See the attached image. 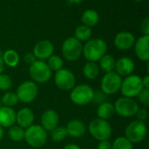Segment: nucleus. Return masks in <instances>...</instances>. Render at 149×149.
<instances>
[{"label": "nucleus", "instance_id": "4", "mask_svg": "<svg viewBox=\"0 0 149 149\" xmlns=\"http://www.w3.org/2000/svg\"><path fill=\"white\" fill-rule=\"evenodd\" d=\"M90 134L97 141H107L112 135V127L107 120L97 118L93 120L88 126Z\"/></svg>", "mask_w": 149, "mask_h": 149}, {"label": "nucleus", "instance_id": "25", "mask_svg": "<svg viewBox=\"0 0 149 149\" xmlns=\"http://www.w3.org/2000/svg\"><path fill=\"white\" fill-rule=\"evenodd\" d=\"M100 73V67L95 62H87L83 67L84 76L90 80L95 79Z\"/></svg>", "mask_w": 149, "mask_h": 149}, {"label": "nucleus", "instance_id": "27", "mask_svg": "<svg viewBox=\"0 0 149 149\" xmlns=\"http://www.w3.org/2000/svg\"><path fill=\"white\" fill-rule=\"evenodd\" d=\"M8 136L9 138L15 141V142H19L24 140V129L20 127L19 126H11L9 127L8 130Z\"/></svg>", "mask_w": 149, "mask_h": 149}, {"label": "nucleus", "instance_id": "16", "mask_svg": "<svg viewBox=\"0 0 149 149\" xmlns=\"http://www.w3.org/2000/svg\"><path fill=\"white\" fill-rule=\"evenodd\" d=\"M114 69L120 76L131 75L134 70V62L129 57H122L115 62Z\"/></svg>", "mask_w": 149, "mask_h": 149}, {"label": "nucleus", "instance_id": "14", "mask_svg": "<svg viewBox=\"0 0 149 149\" xmlns=\"http://www.w3.org/2000/svg\"><path fill=\"white\" fill-rule=\"evenodd\" d=\"M135 43L134 36L129 31L119 32L114 38V45L117 49L126 51L134 46Z\"/></svg>", "mask_w": 149, "mask_h": 149}, {"label": "nucleus", "instance_id": "29", "mask_svg": "<svg viewBox=\"0 0 149 149\" xmlns=\"http://www.w3.org/2000/svg\"><path fill=\"white\" fill-rule=\"evenodd\" d=\"M17 102H18V99H17L16 93L14 92L7 91L2 97V103L3 104L4 107H11L16 106Z\"/></svg>", "mask_w": 149, "mask_h": 149}, {"label": "nucleus", "instance_id": "8", "mask_svg": "<svg viewBox=\"0 0 149 149\" xmlns=\"http://www.w3.org/2000/svg\"><path fill=\"white\" fill-rule=\"evenodd\" d=\"M29 72L33 81L40 84L48 82L52 77L51 69L43 60H36L32 65H31Z\"/></svg>", "mask_w": 149, "mask_h": 149}, {"label": "nucleus", "instance_id": "7", "mask_svg": "<svg viewBox=\"0 0 149 149\" xmlns=\"http://www.w3.org/2000/svg\"><path fill=\"white\" fill-rule=\"evenodd\" d=\"M113 107L115 113L124 118H130L135 116L139 109V105L134 100L124 96L119 98L115 101Z\"/></svg>", "mask_w": 149, "mask_h": 149}, {"label": "nucleus", "instance_id": "24", "mask_svg": "<svg viewBox=\"0 0 149 149\" xmlns=\"http://www.w3.org/2000/svg\"><path fill=\"white\" fill-rule=\"evenodd\" d=\"M100 69L107 73V72H111L113 71H114V67H115V62L116 60L114 59V58L110 55V54H105L100 60Z\"/></svg>", "mask_w": 149, "mask_h": 149}, {"label": "nucleus", "instance_id": "32", "mask_svg": "<svg viewBox=\"0 0 149 149\" xmlns=\"http://www.w3.org/2000/svg\"><path fill=\"white\" fill-rule=\"evenodd\" d=\"M12 86V80L10 77L5 73L0 74V90L7 92Z\"/></svg>", "mask_w": 149, "mask_h": 149}, {"label": "nucleus", "instance_id": "6", "mask_svg": "<svg viewBox=\"0 0 149 149\" xmlns=\"http://www.w3.org/2000/svg\"><path fill=\"white\" fill-rule=\"evenodd\" d=\"M148 128L143 121L138 120L131 121L125 130V137L132 143H140L145 140Z\"/></svg>", "mask_w": 149, "mask_h": 149}, {"label": "nucleus", "instance_id": "43", "mask_svg": "<svg viewBox=\"0 0 149 149\" xmlns=\"http://www.w3.org/2000/svg\"><path fill=\"white\" fill-rule=\"evenodd\" d=\"M135 2H142L143 0H134Z\"/></svg>", "mask_w": 149, "mask_h": 149}, {"label": "nucleus", "instance_id": "40", "mask_svg": "<svg viewBox=\"0 0 149 149\" xmlns=\"http://www.w3.org/2000/svg\"><path fill=\"white\" fill-rule=\"evenodd\" d=\"M63 149H81V148H80V147H79V146H78V145H76V144L70 143V144H67L66 146H65Z\"/></svg>", "mask_w": 149, "mask_h": 149}, {"label": "nucleus", "instance_id": "18", "mask_svg": "<svg viewBox=\"0 0 149 149\" xmlns=\"http://www.w3.org/2000/svg\"><path fill=\"white\" fill-rule=\"evenodd\" d=\"M149 36L143 35L142 37L139 38L135 44V54L136 56L142 61H148L149 60Z\"/></svg>", "mask_w": 149, "mask_h": 149}, {"label": "nucleus", "instance_id": "1", "mask_svg": "<svg viewBox=\"0 0 149 149\" xmlns=\"http://www.w3.org/2000/svg\"><path fill=\"white\" fill-rule=\"evenodd\" d=\"M107 43L100 38H93L86 42L83 46L82 53L89 62L99 61L105 54H107Z\"/></svg>", "mask_w": 149, "mask_h": 149}, {"label": "nucleus", "instance_id": "22", "mask_svg": "<svg viewBox=\"0 0 149 149\" xmlns=\"http://www.w3.org/2000/svg\"><path fill=\"white\" fill-rule=\"evenodd\" d=\"M100 16L98 12L94 10H86L83 12L81 20L84 25L88 27H93L99 23Z\"/></svg>", "mask_w": 149, "mask_h": 149}, {"label": "nucleus", "instance_id": "41", "mask_svg": "<svg viewBox=\"0 0 149 149\" xmlns=\"http://www.w3.org/2000/svg\"><path fill=\"white\" fill-rule=\"evenodd\" d=\"M83 0H68V2L69 3H81Z\"/></svg>", "mask_w": 149, "mask_h": 149}, {"label": "nucleus", "instance_id": "3", "mask_svg": "<svg viewBox=\"0 0 149 149\" xmlns=\"http://www.w3.org/2000/svg\"><path fill=\"white\" fill-rule=\"evenodd\" d=\"M94 96L93 89L86 84L75 86L70 93L72 102L78 106H86L91 103L94 100Z\"/></svg>", "mask_w": 149, "mask_h": 149}, {"label": "nucleus", "instance_id": "15", "mask_svg": "<svg viewBox=\"0 0 149 149\" xmlns=\"http://www.w3.org/2000/svg\"><path fill=\"white\" fill-rule=\"evenodd\" d=\"M41 127L45 130L51 132L56 127L58 126L59 118L58 113L54 110H46L41 115Z\"/></svg>", "mask_w": 149, "mask_h": 149}, {"label": "nucleus", "instance_id": "12", "mask_svg": "<svg viewBox=\"0 0 149 149\" xmlns=\"http://www.w3.org/2000/svg\"><path fill=\"white\" fill-rule=\"evenodd\" d=\"M55 85L63 91L72 90L76 84V78L74 74L68 69H60L56 72L54 76Z\"/></svg>", "mask_w": 149, "mask_h": 149}, {"label": "nucleus", "instance_id": "33", "mask_svg": "<svg viewBox=\"0 0 149 149\" xmlns=\"http://www.w3.org/2000/svg\"><path fill=\"white\" fill-rule=\"evenodd\" d=\"M139 101L144 105V106H149V89L143 88L141 92L137 95Z\"/></svg>", "mask_w": 149, "mask_h": 149}, {"label": "nucleus", "instance_id": "35", "mask_svg": "<svg viewBox=\"0 0 149 149\" xmlns=\"http://www.w3.org/2000/svg\"><path fill=\"white\" fill-rule=\"evenodd\" d=\"M141 31L144 35H148L149 36V18L146 17L142 23H141Z\"/></svg>", "mask_w": 149, "mask_h": 149}, {"label": "nucleus", "instance_id": "17", "mask_svg": "<svg viewBox=\"0 0 149 149\" xmlns=\"http://www.w3.org/2000/svg\"><path fill=\"white\" fill-rule=\"evenodd\" d=\"M33 121L34 113L28 107H23L16 113V122L17 126L24 129H26L27 127L33 125Z\"/></svg>", "mask_w": 149, "mask_h": 149}, {"label": "nucleus", "instance_id": "23", "mask_svg": "<svg viewBox=\"0 0 149 149\" xmlns=\"http://www.w3.org/2000/svg\"><path fill=\"white\" fill-rule=\"evenodd\" d=\"M19 55L14 50H7L3 52V60L4 65L9 67H15L19 63Z\"/></svg>", "mask_w": 149, "mask_h": 149}, {"label": "nucleus", "instance_id": "30", "mask_svg": "<svg viewBox=\"0 0 149 149\" xmlns=\"http://www.w3.org/2000/svg\"><path fill=\"white\" fill-rule=\"evenodd\" d=\"M46 64L49 66V68L51 69V71H54V72H57V71L62 69L63 65H64L62 58L58 55H52L48 58V61Z\"/></svg>", "mask_w": 149, "mask_h": 149}, {"label": "nucleus", "instance_id": "5", "mask_svg": "<svg viewBox=\"0 0 149 149\" xmlns=\"http://www.w3.org/2000/svg\"><path fill=\"white\" fill-rule=\"evenodd\" d=\"M143 88L142 79L138 75L131 74L122 79L120 90L124 97L133 99L134 97H136Z\"/></svg>", "mask_w": 149, "mask_h": 149}, {"label": "nucleus", "instance_id": "26", "mask_svg": "<svg viewBox=\"0 0 149 149\" xmlns=\"http://www.w3.org/2000/svg\"><path fill=\"white\" fill-rule=\"evenodd\" d=\"M92 29L86 25H79L76 28L74 35L75 38L78 39L79 41H86L89 40L91 36H92Z\"/></svg>", "mask_w": 149, "mask_h": 149}, {"label": "nucleus", "instance_id": "19", "mask_svg": "<svg viewBox=\"0 0 149 149\" xmlns=\"http://www.w3.org/2000/svg\"><path fill=\"white\" fill-rule=\"evenodd\" d=\"M65 129L67 131L68 135H70L72 138H80L85 135L86 132V127L85 123L80 120H70Z\"/></svg>", "mask_w": 149, "mask_h": 149}, {"label": "nucleus", "instance_id": "36", "mask_svg": "<svg viewBox=\"0 0 149 149\" xmlns=\"http://www.w3.org/2000/svg\"><path fill=\"white\" fill-rule=\"evenodd\" d=\"M24 62H25L27 65H32L36 60H38V59L36 58V57L34 56V54H33V53H31V52L26 53V54L24 55Z\"/></svg>", "mask_w": 149, "mask_h": 149}, {"label": "nucleus", "instance_id": "31", "mask_svg": "<svg viewBox=\"0 0 149 149\" xmlns=\"http://www.w3.org/2000/svg\"><path fill=\"white\" fill-rule=\"evenodd\" d=\"M112 146L113 149H134L133 143L130 142L125 136L116 138Z\"/></svg>", "mask_w": 149, "mask_h": 149}, {"label": "nucleus", "instance_id": "11", "mask_svg": "<svg viewBox=\"0 0 149 149\" xmlns=\"http://www.w3.org/2000/svg\"><path fill=\"white\" fill-rule=\"evenodd\" d=\"M38 88L37 84L34 81L27 80L20 84L17 89V96L18 101L23 103H31L38 96Z\"/></svg>", "mask_w": 149, "mask_h": 149}, {"label": "nucleus", "instance_id": "21", "mask_svg": "<svg viewBox=\"0 0 149 149\" xmlns=\"http://www.w3.org/2000/svg\"><path fill=\"white\" fill-rule=\"evenodd\" d=\"M115 113L113 104L109 101H104L101 102L98 108H97V115L98 118L107 120L111 119Z\"/></svg>", "mask_w": 149, "mask_h": 149}, {"label": "nucleus", "instance_id": "42", "mask_svg": "<svg viewBox=\"0 0 149 149\" xmlns=\"http://www.w3.org/2000/svg\"><path fill=\"white\" fill-rule=\"evenodd\" d=\"M3 128L0 126V141L3 139Z\"/></svg>", "mask_w": 149, "mask_h": 149}, {"label": "nucleus", "instance_id": "20", "mask_svg": "<svg viewBox=\"0 0 149 149\" xmlns=\"http://www.w3.org/2000/svg\"><path fill=\"white\" fill-rule=\"evenodd\" d=\"M16 122V112L8 107H0V126L3 127H10Z\"/></svg>", "mask_w": 149, "mask_h": 149}, {"label": "nucleus", "instance_id": "2", "mask_svg": "<svg viewBox=\"0 0 149 149\" xmlns=\"http://www.w3.org/2000/svg\"><path fill=\"white\" fill-rule=\"evenodd\" d=\"M24 140L33 148H42L47 141L46 131L39 125H31L24 130Z\"/></svg>", "mask_w": 149, "mask_h": 149}, {"label": "nucleus", "instance_id": "9", "mask_svg": "<svg viewBox=\"0 0 149 149\" xmlns=\"http://www.w3.org/2000/svg\"><path fill=\"white\" fill-rule=\"evenodd\" d=\"M83 46L80 41L74 37L66 38L62 45V54L68 61H75L82 54Z\"/></svg>", "mask_w": 149, "mask_h": 149}, {"label": "nucleus", "instance_id": "38", "mask_svg": "<svg viewBox=\"0 0 149 149\" xmlns=\"http://www.w3.org/2000/svg\"><path fill=\"white\" fill-rule=\"evenodd\" d=\"M142 85H143V87H144V88L149 89V76L148 75L145 76V77L142 79Z\"/></svg>", "mask_w": 149, "mask_h": 149}, {"label": "nucleus", "instance_id": "13", "mask_svg": "<svg viewBox=\"0 0 149 149\" xmlns=\"http://www.w3.org/2000/svg\"><path fill=\"white\" fill-rule=\"evenodd\" d=\"M53 44L47 39H44L38 42L33 48V54L36 58L43 61L45 59H48L53 54Z\"/></svg>", "mask_w": 149, "mask_h": 149}, {"label": "nucleus", "instance_id": "28", "mask_svg": "<svg viewBox=\"0 0 149 149\" xmlns=\"http://www.w3.org/2000/svg\"><path fill=\"white\" fill-rule=\"evenodd\" d=\"M50 136L52 141H53L54 142H60L63 141L64 140H65L68 136L67 131L65 129V127H56L54 129H52L50 132Z\"/></svg>", "mask_w": 149, "mask_h": 149}, {"label": "nucleus", "instance_id": "39", "mask_svg": "<svg viewBox=\"0 0 149 149\" xmlns=\"http://www.w3.org/2000/svg\"><path fill=\"white\" fill-rule=\"evenodd\" d=\"M4 63H3V52L0 51V74L3 73V69H4Z\"/></svg>", "mask_w": 149, "mask_h": 149}, {"label": "nucleus", "instance_id": "34", "mask_svg": "<svg viewBox=\"0 0 149 149\" xmlns=\"http://www.w3.org/2000/svg\"><path fill=\"white\" fill-rule=\"evenodd\" d=\"M136 117H137V120H140V121H145L148 118V112L146 108L142 107V108H140L138 109L137 113H136Z\"/></svg>", "mask_w": 149, "mask_h": 149}, {"label": "nucleus", "instance_id": "37", "mask_svg": "<svg viewBox=\"0 0 149 149\" xmlns=\"http://www.w3.org/2000/svg\"><path fill=\"white\" fill-rule=\"evenodd\" d=\"M97 149H113V146H112V143L108 140L101 141L98 144Z\"/></svg>", "mask_w": 149, "mask_h": 149}, {"label": "nucleus", "instance_id": "10", "mask_svg": "<svg viewBox=\"0 0 149 149\" xmlns=\"http://www.w3.org/2000/svg\"><path fill=\"white\" fill-rule=\"evenodd\" d=\"M122 79L114 71L106 73L100 82V87L104 93L107 95H113L120 89Z\"/></svg>", "mask_w": 149, "mask_h": 149}]
</instances>
